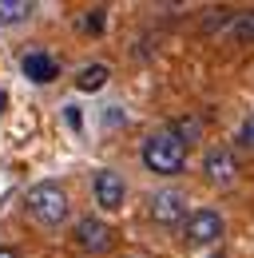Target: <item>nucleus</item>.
<instances>
[{"label":"nucleus","instance_id":"1","mask_svg":"<svg viewBox=\"0 0 254 258\" xmlns=\"http://www.w3.org/2000/svg\"><path fill=\"white\" fill-rule=\"evenodd\" d=\"M143 167H147L151 175H163V179L183 175V167H187V143L171 127L151 131V135L143 139Z\"/></svg>","mask_w":254,"mask_h":258},{"label":"nucleus","instance_id":"2","mask_svg":"<svg viewBox=\"0 0 254 258\" xmlns=\"http://www.w3.org/2000/svg\"><path fill=\"white\" fill-rule=\"evenodd\" d=\"M24 207H28L32 223H40V226H60L68 219V211H72L68 191H64L60 183H36V187H28Z\"/></svg>","mask_w":254,"mask_h":258},{"label":"nucleus","instance_id":"3","mask_svg":"<svg viewBox=\"0 0 254 258\" xmlns=\"http://www.w3.org/2000/svg\"><path fill=\"white\" fill-rule=\"evenodd\" d=\"M72 242L84 250V254H103V250H111V242H115V230L103 223V219H76V230H72Z\"/></svg>","mask_w":254,"mask_h":258},{"label":"nucleus","instance_id":"4","mask_svg":"<svg viewBox=\"0 0 254 258\" xmlns=\"http://www.w3.org/2000/svg\"><path fill=\"white\" fill-rule=\"evenodd\" d=\"M222 230L226 226H222L219 211H190L183 223V238H187V246H211L222 238Z\"/></svg>","mask_w":254,"mask_h":258},{"label":"nucleus","instance_id":"5","mask_svg":"<svg viewBox=\"0 0 254 258\" xmlns=\"http://www.w3.org/2000/svg\"><path fill=\"white\" fill-rule=\"evenodd\" d=\"M92 195H95V207H103V211H119L127 199V183L119 171H111V167H103V171H95L92 179Z\"/></svg>","mask_w":254,"mask_h":258},{"label":"nucleus","instance_id":"6","mask_svg":"<svg viewBox=\"0 0 254 258\" xmlns=\"http://www.w3.org/2000/svg\"><path fill=\"white\" fill-rule=\"evenodd\" d=\"M147 211H151V219L159 226H179V223H187V195L183 191H155Z\"/></svg>","mask_w":254,"mask_h":258},{"label":"nucleus","instance_id":"7","mask_svg":"<svg viewBox=\"0 0 254 258\" xmlns=\"http://www.w3.org/2000/svg\"><path fill=\"white\" fill-rule=\"evenodd\" d=\"M203 175H207V183H215V187H230V183L238 179V159H234V151L211 147V151L203 155Z\"/></svg>","mask_w":254,"mask_h":258},{"label":"nucleus","instance_id":"8","mask_svg":"<svg viewBox=\"0 0 254 258\" xmlns=\"http://www.w3.org/2000/svg\"><path fill=\"white\" fill-rule=\"evenodd\" d=\"M20 72L28 76L32 84H56V80H60V64H56V56H48L44 48H32V52H24Z\"/></svg>","mask_w":254,"mask_h":258},{"label":"nucleus","instance_id":"9","mask_svg":"<svg viewBox=\"0 0 254 258\" xmlns=\"http://www.w3.org/2000/svg\"><path fill=\"white\" fill-rule=\"evenodd\" d=\"M32 12H36V4L32 0H0V24H24L32 20Z\"/></svg>","mask_w":254,"mask_h":258},{"label":"nucleus","instance_id":"10","mask_svg":"<svg viewBox=\"0 0 254 258\" xmlns=\"http://www.w3.org/2000/svg\"><path fill=\"white\" fill-rule=\"evenodd\" d=\"M107 76H111L107 64H88L80 76H76V88H80V92H99V88L107 84Z\"/></svg>","mask_w":254,"mask_h":258},{"label":"nucleus","instance_id":"11","mask_svg":"<svg viewBox=\"0 0 254 258\" xmlns=\"http://www.w3.org/2000/svg\"><path fill=\"white\" fill-rule=\"evenodd\" d=\"M230 40L234 44H254V8L250 12H238L230 20Z\"/></svg>","mask_w":254,"mask_h":258},{"label":"nucleus","instance_id":"12","mask_svg":"<svg viewBox=\"0 0 254 258\" xmlns=\"http://www.w3.org/2000/svg\"><path fill=\"white\" fill-rule=\"evenodd\" d=\"M171 131H175V135H179V139H183V143L190 147V143L203 135V119H195V115H183V119H175V123H171Z\"/></svg>","mask_w":254,"mask_h":258},{"label":"nucleus","instance_id":"13","mask_svg":"<svg viewBox=\"0 0 254 258\" xmlns=\"http://www.w3.org/2000/svg\"><path fill=\"white\" fill-rule=\"evenodd\" d=\"M84 28H88V32H103V8H92V12L84 16Z\"/></svg>","mask_w":254,"mask_h":258},{"label":"nucleus","instance_id":"14","mask_svg":"<svg viewBox=\"0 0 254 258\" xmlns=\"http://www.w3.org/2000/svg\"><path fill=\"white\" fill-rule=\"evenodd\" d=\"M238 139H242V147H254V115L242 123V131H238Z\"/></svg>","mask_w":254,"mask_h":258},{"label":"nucleus","instance_id":"15","mask_svg":"<svg viewBox=\"0 0 254 258\" xmlns=\"http://www.w3.org/2000/svg\"><path fill=\"white\" fill-rule=\"evenodd\" d=\"M0 258H20V254H16L12 246H0Z\"/></svg>","mask_w":254,"mask_h":258},{"label":"nucleus","instance_id":"16","mask_svg":"<svg viewBox=\"0 0 254 258\" xmlns=\"http://www.w3.org/2000/svg\"><path fill=\"white\" fill-rule=\"evenodd\" d=\"M0 107H4V92H0Z\"/></svg>","mask_w":254,"mask_h":258}]
</instances>
